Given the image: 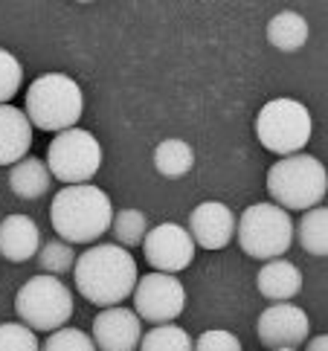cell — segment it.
<instances>
[{
    "instance_id": "1",
    "label": "cell",
    "mask_w": 328,
    "mask_h": 351,
    "mask_svg": "<svg viewBox=\"0 0 328 351\" xmlns=\"http://www.w3.org/2000/svg\"><path fill=\"white\" fill-rule=\"evenodd\" d=\"M75 287L91 305L117 308L122 299L134 293L137 285V261L131 250L119 244H96L75 258L73 265Z\"/></svg>"
},
{
    "instance_id": "2",
    "label": "cell",
    "mask_w": 328,
    "mask_h": 351,
    "mask_svg": "<svg viewBox=\"0 0 328 351\" xmlns=\"http://www.w3.org/2000/svg\"><path fill=\"white\" fill-rule=\"evenodd\" d=\"M49 221L65 244H91L110 230L113 206L99 186H61L49 206Z\"/></svg>"
},
{
    "instance_id": "3",
    "label": "cell",
    "mask_w": 328,
    "mask_h": 351,
    "mask_svg": "<svg viewBox=\"0 0 328 351\" xmlns=\"http://www.w3.org/2000/svg\"><path fill=\"white\" fill-rule=\"evenodd\" d=\"M82 110H84L82 87L65 73H44L27 90L23 114H27L32 128L61 134L75 128V122L82 119Z\"/></svg>"
},
{
    "instance_id": "4",
    "label": "cell",
    "mask_w": 328,
    "mask_h": 351,
    "mask_svg": "<svg viewBox=\"0 0 328 351\" xmlns=\"http://www.w3.org/2000/svg\"><path fill=\"white\" fill-rule=\"evenodd\" d=\"M268 192L273 204L285 212L291 209L308 212L320 206L328 192L325 166L311 154H291L276 160L268 171Z\"/></svg>"
},
{
    "instance_id": "5",
    "label": "cell",
    "mask_w": 328,
    "mask_h": 351,
    "mask_svg": "<svg viewBox=\"0 0 328 351\" xmlns=\"http://www.w3.org/2000/svg\"><path fill=\"white\" fill-rule=\"evenodd\" d=\"M238 244L250 258H282L294 244V221L276 204H250L235 223Z\"/></svg>"
},
{
    "instance_id": "6",
    "label": "cell",
    "mask_w": 328,
    "mask_h": 351,
    "mask_svg": "<svg viewBox=\"0 0 328 351\" xmlns=\"http://www.w3.org/2000/svg\"><path fill=\"white\" fill-rule=\"evenodd\" d=\"M21 325L30 331H58L73 317V296L56 276H32L15 296Z\"/></svg>"
},
{
    "instance_id": "7",
    "label": "cell",
    "mask_w": 328,
    "mask_h": 351,
    "mask_svg": "<svg viewBox=\"0 0 328 351\" xmlns=\"http://www.w3.org/2000/svg\"><path fill=\"white\" fill-rule=\"evenodd\" d=\"M259 143L273 154H299L311 140V114L296 99H273L259 110Z\"/></svg>"
},
{
    "instance_id": "8",
    "label": "cell",
    "mask_w": 328,
    "mask_h": 351,
    "mask_svg": "<svg viewBox=\"0 0 328 351\" xmlns=\"http://www.w3.org/2000/svg\"><path fill=\"white\" fill-rule=\"evenodd\" d=\"M102 166V145L84 128H70L56 134L47 148V171L65 186H82Z\"/></svg>"
},
{
    "instance_id": "9",
    "label": "cell",
    "mask_w": 328,
    "mask_h": 351,
    "mask_svg": "<svg viewBox=\"0 0 328 351\" xmlns=\"http://www.w3.org/2000/svg\"><path fill=\"white\" fill-rule=\"evenodd\" d=\"M186 308V291L178 276L169 273H145L134 285V313L140 322L169 325Z\"/></svg>"
},
{
    "instance_id": "10",
    "label": "cell",
    "mask_w": 328,
    "mask_h": 351,
    "mask_svg": "<svg viewBox=\"0 0 328 351\" xmlns=\"http://www.w3.org/2000/svg\"><path fill=\"white\" fill-rule=\"evenodd\" d=\"M143 253H145V261L154 273H180L192 265L195 258V244L189 232L180 227V223H160V227L148 230L145 238H143Z\"/></svg>"
},
{
    "instance_id": "11",
    "label": "cell",
    "mask_w": 328,
    "mask_h": 351,
    "mask_svg": "<svg viewBox=\"0 0 328 351\" xmlns=\"http://www.w3.org/2000/svg\"><path fill=\"white\" fill-rule=\"evenodd\" d=\"M308 313L291 302H273L259 317V340L270 351H299L302 343H308Z\"/></svg>"
},
{
    "instance_id": "12",
    "label": "cell",
    "mask_w": 328,
    "mask_h": 351,
    "mask_svg": "<svg viewBox=\"0 0 328 351\" xmlns=\"http://www.w3.org/2000/svg\"><path fill=\"white\" fill-rule=\"evenodd\" d=\"M189 238L204 250H224L235 235V215L221 200H204L189 215Z\"/></svg>"
},
{
    "instance_id": "13",
    "label": "cell",
    "mask_w": 328,
    "mask_h": 351,
    "mask_svg": "<svg viewBox=\"0 0 328 351\" xmlns=\"http://www.w3.org/2000/svg\"><path fill=\"white\" fill-rule=\"evenodd\" d=\"M93 346L102 351H134L143 340L140 317L128 308H105L93 319Z\"/></svg>"
},
{
    "instance_id": "14",
    "label": "cell",
    "mask_w": 328,
    "mask_h": 351,
    "mask_svg": "<svg viewBox=\"0 0 328 351\" xmlns=\"http://www.w3.org/2000/svg\"><path fill=\"white\" fill-rule=\"evenodd\" d=\"M41 250V232L30 215H6L0 221V256L9 261H30Z\"/></svg>"
},
{
    "instance_id": "15",
    "label": "cell",
    "mask_w": 328,
    "mask_h": 351,
    "mask_svg": "<svg viewBox=\"0 0 328 351\" xmlns=\"http://www.w3.org/2000/svg\"><path fill=\"white\" fill-rule=\"evenodd\" d=\"M32 145V125L27 114L12 105H0V166H15Z\"/></svg>"
},
{
    "instance_id": "16",
    "label": "cell",
    "mask_w": 328,
    "mask_h": 351,
    "mask_svg": "<svg viewBox=\"0 0 328 351\" xmlns=\"http://www.w3.org/2000/svg\"><path fill=\"white\" fill-rule=\"evenodd\" d=\"M302 291V270L288 258H273L259 270V293L270 302H288Z\"/></svg>"
},
{
    "instance_id": "17",
    "label": "cell",
    "mask_w": 328,
    "mask_h": 351,
    "mask_svg": "<svg viewBox=\"0 0 328 351\" xmlns=\"http://www.w3.org/2000/svg\"><path fill=\"white\" fill-rule=\"evenodd\" d=\"M49 186H53V178L47 171V162L38 157H23L9 171V189L23 200H35L47 195Z\"/></svg>"
},
{
    "instance_id": "18",
    "label": "cell",
    "mask_w": 328,
    "mask_h": 351,
    "mask_svg": "<svg viewBox=\"0 0 328 351\" xmlns=\"http://www.w3.org/2000/svg\"><path fill=\"white\" fill-rule=\"evenodd\" d=\"M268 41H270V47L282 49V53H296V49H302L308 41V21L291 9L279 12V15L270 18V23H268Z\"/></svg>"
},
{
    "instance_id": "19",
    "label": "cell",
    "mask_w": 328,
    "mask_h": 351,
    "mask_svg": "<svg viewBox=\"0 0 328 351\" xmlns=\"http://www.w3.org/2000/svg\"><path fill=\"white\" fill-rule=\"evenodd\" d=\"M195 166V152L192 145L183 140H163L154 148V169L163 178H183Z\"/></svg>"
},
{
    "instance_id": "20",
    "label": "cell",
    "mask_w": 328,
    "mask_h": 351,
    "mask_svg": "<svg viewBox=\"0 0 328 351\" xmlns=\"http://www.w3.org/2000/svg\"><path fill=\"white\" fill-rule=\"evenodd\" d=\"M299 244L308 256H328V209L314 206L299 221Z\"/></svg>"
},
{
    "instance_id": "21",
    "label": "cell",
    "mask_w": 328,
    "mask_h": 351,
    "mask_svg": "<svg viewBox=\"0 0 328 351\" xmlns=\"http://www.w3.org/2000/svg\"><path fill=\"white\" fill-rule=\"evenodd\" d=\"M110 230H113V238H117L119 247H140L148 232V218L140 209H122L113 215Z\"/></svg>"
},
{
    "instance_id": "22",
    "label": "cell",
    "mask_w": 328,
    "mask_h": 351,
    "mask_svg": "<svg viewBox=\"0 0 328 351\" xmlns=\"http://www.w3.org/2000/svg\"><path fill=\"white\" fill-rule=\"evenodd\" d=\"M140 351H192V337L174 322L154 325L140 340Z\"/></svg>"
},
{
    "instance_id": "23",
    "label": "cell",
    "mask_w": 328,
    "mask_h": 351,
    "mask_svg": "<svg viewBox=\"0 0 328 351\" xmlns=\"http://www.w3.org/2000/svg\"><path fill=\"white\" fill-rule=\"evenodd\" d=\"M35 256H38V267L44 270V276H56V279H58L61 273L73 270V265H75L73 247L65 244L61 238H56V241H47Z\"/></svg>"
},
{
    "instance_id": "24",
    "label": "cell",
    "mask_w": 328,
    "mask_h": 351,
    "mask_svg": "<svg viewBox=\"0 0 328 351\" xmlns=\"http://www.w3.org/2000/svg\"><path fill=\"white\" fill-rule=\"evenodd\" d=\"M23 82V67L21 61L0 47V105H9V99L18 93V87Z\"/></svg>"
},
{
    "instance_id": "25",
    "label": "cell",
    "mask_w": 328,
    "mask_h": 351,
    "mask_svg": "<svg viewBox=\"0 0 328 351\" xmlns=\"http://www.w3.org/2000/svg\"><path fill=\"white\" fill-rule=\"evenodd\" d=\"M0 351H41L35 331H30L21 322L0 325Z\"/></svg>"
},
{
    "instance_id": "26",
    "label": "cell",
    "mask_w": 328,
    "mask_h": 351,
    "mask_svg": "<svg viewBox=\"0 0 328 351\" xmlns=\"http://www.w3.org/2000/svg\"><path fill=\"white\" fill-rule=\"evenodd\" d=\"M41 351H96L93 340L79 328H58L49 334Z\"/></svg>"
},
{
    "instance_id": "27",
    "label": "cell",
    "mask_w": 328,
    "mask_h": 351,
    "mask_svg": "<svg viewBox=\"0 0 328 351\" xmlns=\"http://www.w3.org/2000/svg\"><path fill=\"white\" fill-rule=\"evenodd\" d=\"M192 351H242V343H238V337L230 331L212 328V331L200 334L198 343H192Z\"/></svg>"
},
{
    "instance_id": "28",
    "label": "cell",
    "mask_w": 328,
    "mask_h": 351,
    "mask_svg": "<svg viewBox=\"0 0 328 351\" xmlns=\"http://www.w3.org/2000/svg\"><path fill=\"white\" fill-rule=\"evenodd\" d=\"M305 351H328V337L320 334V337H314V340H308Z\"/></svg>"
}]
</instances>
